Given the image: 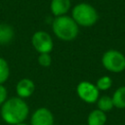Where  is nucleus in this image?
<instances>
[{
	"mask_svg": "<svg viewBox=\"0 0 125 125\" xmlns=\"http://www.w3.org/2000/svg\"><path fill=\"white\" fill-rule=\"evenodd\" d=\"M0 115L4 122L10 125H16L24 120L29 115L28 104L23 99L17 97H11L1 105Z\"/></svg>",
	"mask_w": 125,
	"mask_h": 125,
	"instance_id": "nucleus-1",
	"label": "nucleus"
},
{
	"mask_svg": "<svg viewBox=\"0 0 125 125\" xmlns=\"http://www.w3.org/2000/svg\"><path fill=\"white\" fill-rule=\"evenodd\" d=\"M52 30L57 38L62 41H73L79 33V26L74 20L67 15L56 17L52 22Z\"/></svg>",
	"mask_w": 125,
	"mask_h": 125,
	"instance_id": "nucleus-2",
	"label": "nucleus"
},
{
	"mask_svg": "<svg viewBox=\"0 0 125 125\" xmlns=\"http://www.w3.org/2000/svg\"><path fill=\"white\" fill-rule=\"evenodd\" d=\"M78 26L91 27L97 23L99 20V14L96 8L86 2L76 4L71 9V16Z\"/></svg>",
	"mask_w": 125,
	"mask_h": 125,
	"instance_id": "nucleus-3",
	"label": "nucleus"
},
{
	"mask_svg": "<svg viewBox=\"0 0 125 125\" xmlns=\"http://www.w3.org/2000/svg\"><path fill=\"white\" fill-rule=\"evenodd\" d=\"M102 64L109 72H122L125 69V56L117 50H107L102 57Z\"/></svg>",
	"mask_w": 125,
	"mask_h": 125,
	"instance_id": "nucleus-4",
	"label": "nucleus"
},
{
	"mask_svg": "<svg viewBox=\"0 0 125 125\" xmlns=\"http://www.w3.org/2000/svg\"><path fill=\"white\" fill-rule=\"evenodd\" d=\"M31 44L38 54H50L54 49L52 36L44 30L35 31L31 37Z\"/></svg>",
	"mask_w": 125,
	"mask_h": 125,
	"instance_id": "nucleus-5",
	"label": "nucleus"
},
{
	"mask_svg": "<svg viewBox=\"0 0 125 125\" xmlns=\"http://www.w3.org/2000/svg\"><path fill=\"white\" fill-rule=\"evenodd\" d=\"M76 94L79 99L86 104L97 103L100 97V91L97 88L96 84H93L89 81H81L76 86Z\"/></svg>",
	"mask_w": 125,
	"mask_h": 125,
	"instance_id": "nucleus-6",
	"label": "nucleus"
},
{
	"mask_svg": "<svg viewBox=\"0 0 125 125\" xmlns=\"http://www.w3.org/2000/svg\"><path fill=\"white\" fill-rule=\"evenodd\" d=\"M54 123L55 117L53 112L45 106L36 108L30 117V125H55Z\"/></svg>",
	"mask_w": 125,
	"mask_h": 125,
	"instance_id": "nucleus-7",
	"label": "nucleus"
},
{
	"mask_svg": "<svg viewBox=\"0 0 125 125\" xmlns=\"http://www.w3.org/2000/svg\"><path fill=\"white\" fill-rule=\"evenodd\" d=\"M34 91H35V84L30 78H27V77H24L19 80L16 85L17 96L23 100L31 97Z\"/></svg>",
	"mask_w": 125,
	"mask_h": 125,
	"instance_id": "nucleus-8",
	"label": "nucleus"
},
{
	"mask_svg": "<svg viewBox=\"0 0 125 125\" xmlns=\"http://www.w3.org/2000/svg\"><path fill=\"white\" fill-rule=\"evenodd\" d=\"M71 8V0H52L50 3V11L56 17L66 15Z\"/></svg>",
	"mask_w": 125,
	"mask_h": 125,
	"instance_id": "nucleus-9",
	"label": "nucleus"
},
{
	"mask_svg": "<svg viewBox=\"0 0 125 125\" xmlns=\"http://www.w3.org/2000/svg\"><path fill=\"white\" fill-rule=\"evenodd\" d=\"M15 38L14 27L5 22H0V45L10 44Z\"/></svg>",
	"mask_w": 125,
	"mask_h": 125,
	"instance_id": "nucleus-10",
	"label": "nucleus"
},
{
	"mask_svg": "<svg viewBox=\"0 0 125 125\" xmlns=\"http://www.w3.org/2000/svg\"><path fill=\"white\" fill-rule=\"evenodd\" d=\"M106 122L105 112L100 109L92 110L87 117V125H104Z\"/></svg>",
	"mask_w": 125,
	"mask_h": 125,
	"instance_id": "nucleus-11",
	"label": "nucleus"
},
{
	"mask_svg": "<svg viewBox=\"0 0 125 125\" xmlns=\"http://www.w3.org/2000/svg\"><path fill=\"white\" fill-rule=\"evenodd\" d=\"M113 105L117 108H125V86H121L115 90L112 97Z\"/></svg>",
	"mask_w": 125,
	"mask_h": 125,
	"instance_id": "nucleus-12",
	"label": "nucleus"
},
{
	"mask_svg": "<svg viewBox=\"0 0 125 125\" xmlns=\"http://www.w3.org/2000/svg\"><path fill=\"white\" fill-rule=\"evenodd\" d=\"M97 106H98V109H100L105 113L107 111H110L114 107L112 99H111V97H108V96L99 97V99L97 101Z\"/></svg>",
	"mask_w": 125,
	"mask_h": 125,
	"instance_id": "nucleus-13",
	"label": "nucleus"
},
{
	"mask_svg": "<svg viewBox=\"0 0 125 125\" xmlns=\"http://www.w3.org/2000/svg\"><path fill=\"white\" fill-rule=\"evenodd\" d=\"M10 77V65L6 59L0 57V84H4Z\"/></svg>",
	"mask_w": 125,
	"mask_h": 125,
	"instance_id": "nucleus-14",
	"label": "nucleus"
},
{
	"mask_svg": "<svg viewBox=\"0 0 125 125\" xmlns=\"http://www.w3.org/2000/svg\"><path fill=\"white\" fill-rule=\"evenodd\" d=\"M96 86L99 89V91H106L108 89H110V87L112 86V80L109 76L107 75H104L101 76L97 82H96Z\"/></svg>",
	"mask_w": 125,
	"mask_h": 125,
	"instance_id": "nucleus-15",
	"label": "nucleus"
},
{
	"mask_svg": "<svg viewBox=\"0 0 125 125\" xmlns=\"http://www.w3.org/2000/svg\"><path fill=\"white\" fill-rule=\"evenodd\" d=\"M38 63L43 67H48L52 64V57L50 54H39L37 58Z\"/></svg>",
	"mask_w": 125,
	"mask_h": 125,
	"instance_id": "nucleus-16",
	"label": "nucleus"
},
{
	"mask_svg": "<svg viewBox=\"0 0 125 125\" xmlns=\"http://www.w3.org/2000/svg\"><path fill=\"white\" fill-rule=\"evenodd\" d=\"M8 99V91L4 84H0V106L6 102Z\"/></svg>",
	"mask_w": 125,
	"mask_h": 125,
	"instance_id": "nucleus-17",
	"label": "nucleus"
},
{
	"mask_svg": "<svg viewBox=\"0 0 125 125\" xmlns=\"http://www.w3.org/2000/svg\"><path fill=\"white\" fill-rule=\"evenodd\" d=\"M16 125H28V124H26L25 122H21V123H18V124H16Z\"/></svg>",
	"mask_w": 125,
	"mask_h": 125,
	"instance_id": "nucleus-18",
	"label": "nucleus"
}]
</instances>
